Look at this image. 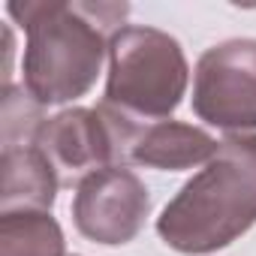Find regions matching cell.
Returning <instances> with one entry per match:
<instances>
[{
	"mask_svg": "<svg viewBox=\"0 0 256 256\" xmlns=\"http://www.w3.org/2000/svg\"><path fill=\"white\" fill-rule=\"evenodd\" d=\"M28 42L22 58V88L46 108L82 100L100 78L114 24L130 12L126 4L82 0H24L6 4ZM124 28V24H120Z\"/></svg>",
	"mask_w": 256,
	"mask_h": 256,
	"instance_id": "cell-1",
	"label": "cell"
},
{
	"mask_svg": "<svg viewBox=\"0 0 256 256\" xmlns=\"http://www.w3.org/2000/svg\"><path fill=\"white\" fill-rule=\"evenodd\" d=\"M256 223V133H232L166 202L157 235L187 256H208Z\"/></svg>",
	"mask_w": 256,
	"mask_h": 256,
	"instance_id": "cell-2",
	"label": "cell"
},
{
	"mask_svg": "<svg viewBox=\"0 0 256 256\" xmlns=\"http://www.w3.org/2000/svg\"><path fill=\"white\" fill-rule=\"evenodd\" d=\"M190 84L181 42L148 24H124L108 36L102 106L136 124L169 120Z\"/></svg>",
	"mask_w": 256,
	"mask_h": 256,
	"instance_id": "cell-3",
	"label": "cell"
},
{
	"mask_svg": "<svg viewBox=\"0 0 256 256\" xmlns=\"http://www.w3.org/2000/svg\"><path fill=\"white\" fill-rule=\"evenodd\" d=\"M193 112L208 126L256 130V40L235 36L202 52L193 72Z\"/></svg>",
	"mask_w": 256,
	"mask_h": 256,
	"instance_id": "cell-4",
	"label": "cell"
},
{
	"mask_svg": "<svg viewBox=\"0 0 256 256\" xmlns=\"http://www.w3.org/2000/svg\"><path fill=\"white\" fill-rule=\"evenodd\" d=\"M34 145L58 172L60 187H78L88 175L100 169L124 166V118L102 102L96 108L72 106L46 118Z\"/></svg>",
	"mask_w": 256,
	"mask_h": 256,
	"instance_id": "cell-5",
	"label": "cell"
},
{
	"mask_svg": "<svg viewBox=\"0 0 256 256\" xmlns=\"http://www.w3.org/2000/svg\"><path fill=\"white\" fill-rule=\"evenodd\" d=\"M151 214L145 181L126 166H108L88 175L72 196V223L78 235L102 247L130 244Z\"/></svg>",
	"mask_w": 256,
	"mask_h": 256,
	"instance_id": "cell-6",
	"label": "cell"
},
{
	"mask_svg": "<svg viewBox=\"0 0 256 256\" xmlns=\"http://www.w3.org/2000/svg\"><path fill=\"white\" fill-rule=\"evenodd\" d=\"M220 142L196 124L184 120H157L136 124L130 120L124 139V166H145L160 172H181L193 166H205L217 154Z\"/></svg>",
	"mask_w": 256,
	"mask_h": 256,
	"instance_id": "cell-7",
	"label": "cell"
},
{
	"mask_svg": "<svg viewBox=\"0 0 256 256\" xmlns=\"http://www.w3.org/2000/svg\"><path fill=\"white\" fill-rule=\"evenodd\" d=\"M60 181L36 145L0 151V211H52Z\"/></svg>",
	"mask_w": 256,
	"mask_h": 256,
	"instance_id": "cell-8",
	"label": "cell"
},
{
	"mask_svg": "<svg viewBox=\"0 0 256 256\" xmlns=\"http://www.w3.org/2000/svg\"><path fill=\"white\" fill-rule=\"evenodd\" d=\"M0 256H66L52 211H0Z\"/></svg>",
	"mask_w": 256,
	"mask_h": 256,
	"instance_id": "cell-9",
	"label": "cell"
},
{
	"mask_svg": "<svg viewBox=\"0 0 256 256\" xmlns=\"http://www.w3.org/2000/svg\"><path fill=\"white\" fill-rule=\"evenodd\" d=\"M46 124L42 106L12 82L4 84V112H0V142L4 148H22L34 145L40 126Z\"/></svg>",
	"mask_w": 256,
	"mask_h": 256,
	"instance_id": "cell-10",
	"label": "cell"
},
{
	"mask_svg": "<svg viewBox=\"0 0 256 256\" xmlns=\"http://www.w3.org/2000/svg\"><path fill=\"white\" fill-rule=\"evenodd\" d=\"M72 256H78V253H72Z\"/></svg>",
	"mask_w": 256,
	"mask_h": 256,
	"instance_id": "cell-11",
	"label": "cell"
}]
</instances>
